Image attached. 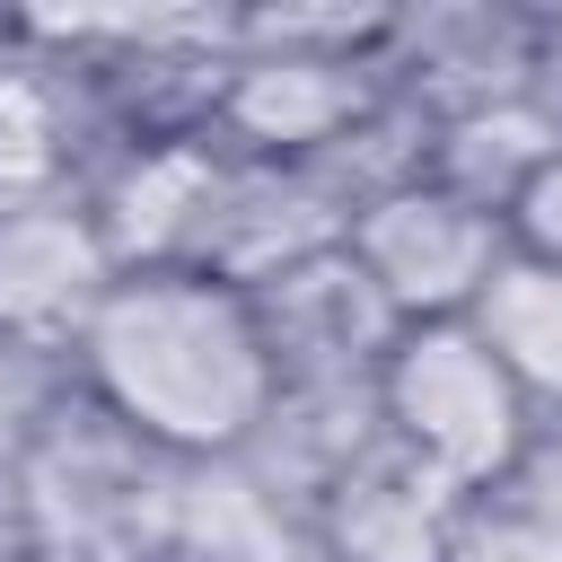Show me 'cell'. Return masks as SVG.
I'll list each match as a JSON object with an SVG mask.
<instances>
[{
  "mask_svg": "<svg viewBox=\"0 0 562 562\" xmlns=\"http://www.w3.org/2000/svg\"><path fill=\"white\" fill-rule=\"evenodd\" d=\"M474 342L509 369V386H553L562 395V263H492L474 290Z\"/></svg>",
  "mask_w": 562,
  "mask_h": 562,
  "instance_id": "277c9868",
  "label": "cell"
},
{
  "mask_svg": "<svg viewBox=\"0 0 562 562\" xmlns=\"http://www.w3.org/2000/svg\"><path fill=\"white\" fill-rule=\"evenodd\" d=\"M237 114L263 140H316L342 114V88H325V70H307V61H281V70H255L237 88Z\"/></svg>",
  "mask_w": 562,
  "mask_h": 562,
  "instance_id": "52a82bcc",
  "label": "cell"
},
{
  "mask_svg": "<svg viewBox=\"0 0 562 562\" xmlns=\"http://www.w3.org/2000/svg\"><path fill=\"white\" fill-rule=\"evenodd\" d=\"M492 263L501 255H492L483 211L474 202H448V193H404V202H386L360 228V272L395 307H448V299L483 290Z\"/></svg>",
  "mask_w": 562,
  "mask_h": 562,
  "instance_id": "3957f363",
  "label": "cell"
},
{
  "mask_svg": "<svg viewBox=\"0 0 562 562\" xmlns=\"http://www.w3.org/2000/svg\"><path fill=\"white\" fill-rule=\"evenodd\" d=\"M518 228H527L536 263H562V158H544V167L518 184Z\"/></svg>",
  "mask_w": 562,
  "mask_h": 562,
  "instance_id": "ba28073f",
  "label": "cell"
},
{
  "mask_svg": "<svg viewBox=\"0 0 562 562\" xmlns=\"http://www.w3.org/2000/svg\"><path fill=\"white\" fill-rule=\"evenodd\" d=\"M97 378L167 439H237L263 404V342L237 299L193 281H140L97 307Z\"/></svg>",
  "mask_w": 562,
  "mask_h": 562,
  "instance_id": "6da1fadb",
  "label": "cell"
},
{
  "mask_svg": "<svg viewBox=\"0 0 562 562\" xmlns=\"http://www.w3.org/2000/svg\"><path fill=\"white\" fill-rule=\"evenodd\" d=\"M439 474L422 457H378L342 483V553L351 562H430L439 544Z\"/></svg>",
  "mask_w": 562,
  "mask_h": 562,
  "instance_id": "5b68a950",
  "label": "cell"
},
{
  "mask_svg": "<svg viewBox=\"0 0 562 562\" xmlns=\"http://www.w3.org/2000/svg\"><path fill=\"white\" fill-rule=\"evenodd\" d=\"M386 404L413 439V457L439 483H474L518 448V386L509 369L474 342V325H430L395 351L386 369Z\"/></svg>",
  "mask_w": 562,
  "mask_h": 562,
  "instance_id": "7a4b0ae2",
  "label": "cell"
},
{
  "mask_svg": "<svg viewBox=\"0 0 562 562\" xmlns=\"http://www.w3.org/2000/svg\"><path fill=\"white\" fill-rule=\"evenodd\" d=\"M97 281V246L70 220H18L0 228V307L9 316H61Z\"/></svg>",
  "mask_w": 562,
  "mask_h": 562,
  "instance_id": "8992f818",
  "label": "cell"
}]
</instances>
